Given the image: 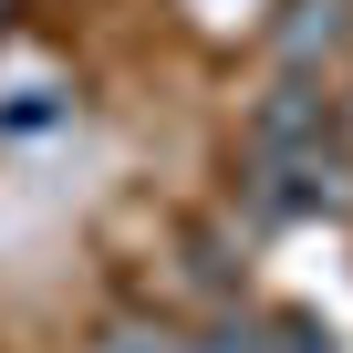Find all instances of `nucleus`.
<instances>
[{"mask_svg": "<svg viewBox=\"0 0 353 353\" xmlns=\"http://www.w3.org/2000/svg\"><path fill=\"white\" fill-rule=\"evenodd\" d=\"M250 176H260V208H270V219L343 208V156L322 145V104H312V94H270V104H260Z\"/></svg>", "mask_w": 353, "mask_h": 353, "instance_id": "f257e3e1", "label": "nucleus"}, {"mask_svg": "<svg viewBox=\"0 0 353 353\" xmlns=\"http://www.w3.org/2000/svg\"><path fill=\"white\" fill-rule=\"evenodd\" d=\"M11 11H21V0H0V32H11Z\"/></svg>", "mask_w": 353, "mask_h": 353, "instance_id": "f03ea898", "label": "nucleus"}]
</instances>
